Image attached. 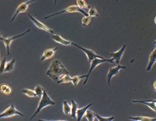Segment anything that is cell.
<instances>
[{"mask_svg": "<svg viewBox=\"0 0 156 121\" xmlns=\"http://www.w3.org/2000/svg\"><path fill=\"white\" fill-rule=\"evenodd\" d=\"M70 74L68 70L64 66V65L59 60L55 59L51 62L46 72V75L54 81H58L64 75Z\"/></svg>", "mask_w": 156, "mask_h": 121, "instance_id": "6da1fadb", "label": "cell"}, {"mask_svg": "<svg viewBox=\"0 0 156 121\" xmlns=\"http://www.w3.org/2000/svg\"><path fill=\"white\" fill-rule=\"evenodd\" d=\"M55 104L56 103L50 98L49 95H48V93H47V92L46 91V90H43V94L41 97V100H40L39 104H38L37 109H36V111L34 112V113L33 114V115H32V117H30V120H32V119H33L34 117L36 116V115H37L38 114L41 112V110H42L43 109H44L45 107H46V106H54L55 105Z\"/></svg>", "mask_w": 156, "mask_h": 121, "instance_id": "7a4b0ae2", "label": "cell"}, {"mask_svg": "<svg viewBox=\"0 0 156 121\" xmlns=\"http://www.w3.org/2000/svg\"><path fill=\"white\" fill-rule=\"evenodd\" d=\"M73 12H81V14H83L84 16H88V13L87 12H85L83 9L79 8L78 6H76V5H70L68 8L64 9V10H61V11L55 12V13L51 14V15H48L46 16L44 18L45 20L50 19V18L54 17V16L60 15V14H65V13H73Z\"/></svg>", "mask_w": 156, "mask_h": 121, "instance_id": "3957f363", "label": "cell"}, {"mask_svg": "<svg viewBox=\"0 0 156 121\" xmlns=\"http://www.w3.org/2000/svg\"><path fill=\"white\" fill-rule=\"evenodd\" d=\"M110 62V63H113L114 61L112 60V59H105V58H103V59L95 58V59H94L93 60H92V62L90 63V69H89V71H88L87 74H86V77H85V78H86V79H85V81L84 82V83H83V84H84V85H85V84H87V81H88L89 77H90V74H91L92 71L94 69H95L96 67L100 66V65L102 64V63H103V62Z\"/></svg>", "mask_w": 156, "mask_h": 121, "instance_id": "277c9868", "label": "cell"}, {"mask_svg": "<svg viewBox=\"0 0 156 121\" xmlns=\"http://www.w3.org/2000/svg\"><path fill=\"white\" fill-rule=\"evenodd\" d=\"M15 115H19V116L23 117L24 115L22 113L20 112L18 109H16L15 105L11 104L9 107L7 108L4 112L0 113V119L2 118H8V117H11L15 116Z\"/></svg>", "mask_w": 156, "mask_h": 121, "instance_id": "5b68a950", "label": "cell"}, {"mask_svg": "<svg viewBox=\"0 0 156 121\" xmlns=\"http://www.w3.org/2000/svg\"><path fill=\"white\" fill-rule=\"evenodd\" d=\"M35 1L37 0H29V1H26V2H23L21 3L19 6H18L17 9L16 10V12H14L13 16H12L11 20H10V22H12L16 19L18 15H19L20 13H23V12H26V11L27 10V9L29 8V6L32 4V3L34 2Z\"/></svg>", "mask_w": 156, "mask_h": 121, "instance_id": "8992f818", "label": "cell"}, {"mask_svg": "<svg viewBox=\"0 0 156 121\" xmlns=\"http://www.w3.org/2000/svg\"><path fill=\"white\" fill-rule=\"evenodd\" d=\"M72 45L73 46L77 47L78 48H79V49L81 50L85 55H87V59H88V62H91L92 60H93L95 58H100V59H103V57H101V56L98 55L97 54L95 53V52L92 51L91 49H88V48H83V47H81L79 46V45L76 44V43H72Z\"/></svg>", "mask_w": 156, "mask_h": 121, "instance_id": "52a82bcc", "label": "cell"}, {"mask_svg": "<svg viewBox=\"0 0 156 121\" xmlns=\"http://www.w3.org/2000/svg\"><path fill=\"white\" fill-rule=\"evenodd\" d=\"M30 32V29H28L27 31L23 32V33L19 34V35L12 36V37H6V38H3L2 41L4 42L5 45V47H6L7 54H8V55H10V46H11V43H12V41H14L16 39L19 38V37H22V36L25 35L26 34H27L28 32Z\"/></svg>", "mask_w": 156, "mask_h": 121, "instance_id": "ba28073f", "label": "cell"}, {"mask_svg": "<svg viewBox=\"0 0 156 121\" xmlns=\"http://www.w3.org/2000/svg\"><path fill=\"white\" fill-rule=\"evenodd\" d=\"M122 69H126V67L120 66V65H117L116 67H114V68H110L108 70V73H107V83H108V85L111 84V80H112V79L114 77L118 74L119 71Z\"/></svg>", "mask_w": 156, "mask_h": 121, "instance_id": "9c48e42d", "label": "cell"}, {"mask_svg": "<svg viewBox=\"0 0 156 121\" xmlns=\"http://www.w3.org/2000/svg\"><path fill=\"white\" fill-rule=\"evenodd\" d=\"M28 16H29V18L30 19L31 21H32V23H33L35 25L36 27H37V28L39 29V30H43V31H46V32H48V33H50V34H54V31L53 30H51V29L48 27H47L46 25H45L43 23L38 21L37 19H36L35 18L33 17V16H32V15L29 14Z\"/></svg>", "mask_w": 156, "mask_h": 121, "instance_id": "30bf717a", "label": "cell"}, {"mask_svg": "<svg viewBox=\"0 0 156 121\" xmlns=\"http://www.w3.org/2000/svg\"><path fill=\"white\" fill-rule=\"evenodd\" d=\"M126 45H123L122 48L120 49H119L118 51H117L116 52H114V53H108V55L112 57V59L117 63V65H119L120 63L121 59H122V57L124 54L125 50H126Z\"/></svg>", "mask_w": 156, "mask_h": 121, "instance_id": "8fae6325", "label": "cell"}, {"mask_svg": "<svg viewBox=\"0 0 156 121\" xmlns=\"http://www.w3.org/2000/svg\"><path fill=\"white\" fill-rule=\"evenodd\" d=\"M155 58H156V48H154V49L152 50L151 54H150V57H149V62L146 68L147 72H149L151 70L152 66H153L154 64L155 63V60H156Z\"/></svg>", "mask_w": 156, "mask_h": 121, "instance_id": "7c38bea8", "label": "cell"}, {"mask_svg": "<svg viewBox=\"0 0 156 121\" xmlns=\"http://www.w3.org/2000/svg\"><path fill=\"white\" fill-rule=\"evenodd\" d=\"M51 38L53 39L55 42L59 43V44L63 45V46H70V45H72L71 41L62 38V37L59 35H54V34H51Z\"/></svg>", "mask_w": 156, "mask_h": 121, "instance_id": "4fadbf2b", "label": "cell"}, {"mask_svg": "<svg viewBox=\"0 0 156 121\" xmlns=\"http://www.w3.org/2000/svg\"><path fill=\"white\" fill-rule=\"evenodd\" d=\"M57 49H58V48L57 47V48H48V49L45 50L44 52H43L42 57H41V60L44 61V60H46V59L51 58V57L54 55V54H55V52Z\"/></svg>", "mask_w": 156, "mask_h": 121, "instance_id": "5bb4252c", "label": "cell"}, {"mask_svg": "<svg viewBox=\"0 0 156 121\" xmlns=\"http://www.w3.org/2000/svg\"><path fill=\"white\" fill-rule=\"evenodd\" d=\"M155 100H144V101H138V100H133V103L136 104V103H140V104H145L146 106H147L149 108H150L152 111L155 112L156 111V107H155Z\"/></svg>", "mask_w": 156, "mask_h": 121, "instance_id": "9a60e30c", "label": "cell"}, {"mask_svg": "<svg viewBox=\"0 0 156 121\" xmlns=\"http://www.w3.org/2000/svg\"><path fill=\"white\" fill-rule=\"evenodd\" d=\"M91 106H92V104H88L87 106H84V107H83V108H78L77 111H76V119H77L78 121L81 120L82 117L84 116V114H85V112H86V111Z\"/></svg>", "mask_w": 156, "mask_h": 121, "instance_id": "2e32d148", "label": "cell"}, {"mask_svg": "<svg viewBox=\"0 0 156 121\" xmlns=\"http://www.w3.org/2000/svg\"><path fill=\"white\" fill-rule=\"evenodd\" d=\"M15 63H16V59H12V60L9 61V62H6L5 70H4V73L12 72V70H13L14 68H15Z\"/></svg>", "mask_w": 156, "mask_h": 121, "instance_id": "e0dca14e", "label": "cell"}, {"mask_svg": "<svg viewBox=\"0 0 156 121\" xmlns=\"http://www.w3.org/2000/svg\"><path fill=\"white\" fill-rule=\"evenodd\" d=\"M0 92L5 95H9L12 93V88L11 87L8 85L6 84H2L0 85Z\"/></svg>", "mask_w": 156, "mask_h": 121, "instance_id": "ac0fdd59", "label": "cell"}, {"mask_svg": "<svg viewBox=\"0 0 156 121\" xmlns=\"http://www.w3.org/2000/svg\"><path fill=\"white\" fill-rule=\"evenodd\" d=\"M128 119L135 121H155L156 119L152 118V117H146V116H137V117H132L129 116Z\"/></svg>", "mask_w": 156, "mask_h": 121, "instance_id": "d6986e66", "label": "cell"}, {"mask_svg": "<svg viewBox=\"0 0 156 121\" xmlns=\"http://www.w3.org/2000/svg\"><path fill=\"white\" fill-rule=\"evenodd\" d=\"M79 105L74 100H71V112H70V116L73 118H76V111H77Z\"/></svg>", "mask_w": 156, "mask_h": 121, "instance_id": "ffe728a7", "label": "cell"}, {"mask_svg": "<svg viewBox=\"0 0 156 121\" xmlns=\"http://www.w3.org/2000/svg\"><path fill=\"white\" fill-rule=\"evenodd\" d=\"M63 112L65 115L68 116L70 115V112H71V105L69 104V103L66 101H63V106H62Z\"/></svg>", "mask_w": 156, "mask_h": 121, "instance_id": "44dd1931", "label": "cell"}, {"mask_svg": "<svg viewBox=\"0 0 156 121\" xmlns=\"http://www.w3.org/2000/svg\"><path fill=\"white\" fill-rule=\"evenodd\" d=\"M85 117L88 121H93L95 120V112L91 110H89V109L87 110L86 112L84 114Z\"/></svg>", "mask_w": 156, "mask_h": 121, "instance_id": "7402d4cb", "label": "cell"}, {"mask_svg": "<svg viewBox=\"0 0 156 121\" xmlns=\"http://www.w3.org/2000/svg\"><path fill=\"white\" fill-rule=\"evenodd\" d=\"M22 93L26 95L27 96L30 97V98H34V97H37V94L35 93L34 90H31V89H23L22 90Z\"/></svg>", "mask_w": 156, "mask_h": 121, "instance_id": "603a6c76", "label": "cell"}, {"mask_svg": "<svg viewBox=\"0 0 156 121\" xmlns=\"http://www.w3.org/2000/svg\"><path fill=\"white\" fill-rule=\"evenodd\" d=\"M86 77V75H82V76H75V77H71V82L73 83L75 87H77L78 84H79V82L81 79L85 78Z\"/></svg>", "mask_w": 156, "mask_h": 121, "instance_id": "cb8c5ba5", "label": "cell"}, {"mask_svg": "<svg viewBox=\"0 0 156 121\" xmlns=\"http://www.w3.org/2000/svg\"><path fill=\"white\" fill-rule=\"evenodd\" d=\"M71 82V77L70 74L64 75L62 77H61L59 80L57 81V84H60V83H69Z\"/></svg>", "mask_w": 156, "mask_h": 121, "instance_id": "d4e9b609", "label": "cell"}, {"mask_svg": "<svg viewBox=\"0 0 156 121\" xmlns=\"http://www.w3.org/2000/svg\"><path fill=\"white\" fill-rule=\"evenodd\" d=\"M95 117L98 119L99 121H112L114 120L115 117L112 116V117H102L101 115H98V114L95 113Z\"/></svg>", "mask_w": 156, "mask_h": 121, "instance_id": "484cf974", "label": "cell"}, {"mask_svg": "<svg viewBox=\"0 0 156 121\" xmlns=\"http://www.w3.org/2000/svg\"><path fill=\"white\" fill-rule=\"evenodd\" d=\"M88 16H90V17H95V16H98V12L97 9L94 7H90L89 8V11H88Z\"/></svg>", "mask_w": 156, "mask_h": 121, "instance_id": "4316f807", "label": "cell"}, {"mask_svg": "<svg viewBox=\"0 0 156 121\" xmlns=\"http://www.w3.org/2000/svg\"><path fill=\"white\" fill-rule=\"evenodd\" d=\"M76 3H77L78 7L81 9L90 8V6H89L85 0H76Z\"/></svg>", "mask_w": 156, "mask_h": 121, "instance_id": "83f0119b", "label": "cell"}, {"mask_svg": "<svg viewBox=\"0 0 156 121\" xmlns=\"http://www.w3.org/2000/svg\"><path fill=\"white\" fill-rule=\"evenodd\" d=\"M91 18L92 17H90V16H84V17L81 20V23H82L83 26H88L90 23V21H91Z\"/></svg>", "mask_w": 156, "mask_h": 121, "instance_id": "f1b7e54d", "label": "cell"}, {"mask_svg": "<svg viewBox=\"0 0 156 121\" xmlns=\"http://www.w3.org/2000/svg\"><path fill=\"white\" fill-rule=\"evenodd\" d=\"M43 88L41 87V85H37L35 87V88H34V92H35V93L37 94V97H39V98H41V95H42L43 94Z\"/></svg>", "mask_w": 156, "mask_h": 121, "instance_id": "f546056e", "label": "cell"}, {"mask_svg": "<svg viewBox=\"0 0 156 121\" xmlns=\"http://www.w3.org/2000/svg\"><path fill=\"white\" fill-rule=\"evenodd\" d=\"M6 62H7L6 58H3L1 61H0V74H3V73H4Z\"/></svg>", "mask_w": 156, "mask_h": 121, "instance_id": "4dcf8cb0", "label": "cell"}, {"mask_svg": "<svg viewBox=\"0 0 156 121\" xmlns=\"http://www.w3.org/2000/svg\"><path fill=\"white\" fill-rule=\"evenodd\" d=\"M155 82H154V84H153V87H154V90H156V88H155Z\"/></svg>", "mask_w": 156, "mask_h": 121, "instance_id": "1f68e13d", "label": "cell"}, {"mask_svg": "<svg viewBox=\"0 0 156 121\" xmlns=\"http://www.w3.org/2000/svg\"><path fill=\"white\" fill-rule=\"evenodd\" d=\"M2 40H3V37H2V36L1 34H0V41H2Z\"/></svg>", "mask_w": 156, "mask_h": 121, "instance_id": "d6a6232c", "label": "cell"}, {"mask_svg": "<svg viewBox=\"0 0 156 121\" xmlns=\"http://www.w3.org/2000/svg\"><path fill=\"white\" fill-rule=\"evenodd\" d=\"M54 5H57V0H54Z\"/></svg>", "mask_w": 156, "mask_h": 121, "instance_id": "836d02e7", "label": "cell"}, {"mask_svg": "<svg viewBox=\"0 0 156 121\" xmlns=\"http://www.w3.org/2000/svg\"><path fill=\"white\" fill-rule=\"evenodd\" d=\"M0 58H1V55H0Z\"/></svg>", "mask_w": 156, "mask_h": 121, "instance_id": "e575fe53", "label": "cell"}]
</instances>
